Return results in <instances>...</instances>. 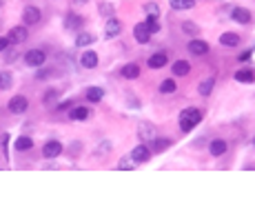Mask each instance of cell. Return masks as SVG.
<instances>
[{"label": "cell", "instance_id": "484cf974", "mask_svg": "<svg viewBox=\"0 0 255 202\" xmlns=\"http://www.w3.org/2000/svg\"><path fill=\"white\" fill-rule=\"evenodd\" d=\"M171 71H173V76H187L189 71H191V65L187 63V60H175L173 67H171Z\"/></svg>", "mask_w": 255, "mask_h": 202}, {"label": "cell", "instance_id": "f35d334b", "mask_svg": "<svg viewBox=\"0 0 255 202\" xmlns=\"http://www.w3.org/2000/svg\"><path fill=\"white\" fill-rule=\"evenodd\" d=\"M251 56H253V49H249V51H244L240 58H237V63H249Z\"/></svg>", "mask_w": 255, "mask_h": 202}, {"label": "cell", "instance_id": "4dcf8cb0", "mask_svg": "<svg viewBox=\"0 0 255 202\" xmlns=\"http://www.w3.org/2000/svg\"><path fill=\"white\" fill-rule=\"evenodd\" d=\"M98 11H100V16H105V18H113V14H116V7L111 5V2H100Z\"/></svg>", "mask_w": 255, "mask_h": 202}, {"label": "cell", "instance_id": "4fadbf2b", "mask_svg": "<svg viewBox=\"0 0 255 202\" xmlns=\"http://www.w3.org/2000/svg\"><path fill=\"white\" fill-rule=\"evenodd\" d=\"M69 118H71L73 122H85L91 118V109H89V107H73V109L69 111Z\"/></svg>", "mask_w": 255, "mask_h": 202}, {"label": "cell", "instance_id": "1f68e13d", "mask_svg": "<svg viewBox=\"0 0 255 202\" xmlns=\"http://www.w3.org/2000/svg\"><path fill=\"white\" fill-rule=\"evenodd\" d=\"M118 169H120V171H133V169H135V160L131 158V156H129V158L125 156V158L118 162Z\"/></svg>", "mask_w": 255, "mask_h": 202}, {"label": "cell", "instance_id": "44dd1931", "mask_svg": "<svg viewBox=\"0 0 255 202\" xmlns=\"http://www.w3.org/2000/svg\"><path fill=\"white\" fill-rule=\"evenodd\" d=\"M213 87H215V78L209 76V78H204V80L197 85V93H200L202 98H209V96H211V91H213Z\"/></svg>", "mask_w": 255, "mask_h": 202}, {"label": "cell", "instance_id": "8992f818", "mask_svg": "<svg viewBox=\"0 0 255 202\" xmlns=\"http://www.w3.org/2000/svg\"><path fill=\"white\" fill-rule=\"evenodd\" d=\"M63 142H58V140H49V142L42 144V158L47 160H53V158H58L60 154H63Z\"/></svg>", "mask_w": 255, "mask_h": 202}, {"label": "cell", "instance_id": "b9f144b4", "mask_svg": "<svg viewBox=\"0 0 255 202\" xmlns=\"http://www.w3.org/2000/svg\"><path fill=\"white\" fill-rule=\"evenodd\" d=\"M73 5H87V2H91V0H71Z\"/></svg>", "mask_w": 255, "mask_h": 202}, {"label": "cell", "instance_id": "9a60e30c", "mask_svg": "<svg viewBox=\"0 0 255 202\" xmlns=\"http://www.w3.org/2000/svg\"><path fill=\"white\" fill-rule=\"evenodd\" d=\"M120 76L125 78V80H138V78H140V65L127 63L125 67L120 69Z\"/></svg>", "mask_w": 255, "mask_h": 202}, {"label": "cell", "instance_id": "ba28073f", "mask_svg": "<svg viewBox=\"0 0 255 202\" xmlns=\"http://www.w3.org/2000/svg\"><path fill=\"white\" fill-rule=\"evenodd\" d=\"M138 135L142 142H151V140L158 135V129H155V125H151V122H140L138 125Z\"/></svg>", "mask_w": 255, "mask_h": 202}, {"label": "cell", "instance_id": "5b68a950", "mask_svg": "<svg viewBox=\"0 0 255 202\" xmlns=\"http://www.w3.org/2000/svg\"><path fill=\"white\" fill-rule=\"evenodd\" d=\"M151 156H153V151H151V147L147 142H140L138 147H135L133 151H131V158L135 160V164H145L151 160Z\"/></svg>", "mask_w": 255, "mask_h": 202}, {"label": "cell", "instance_id": "83f0119b", "mask_svg": "<svg viewBox=\"0 0 255 202\" xmlns=\"http://www.w3.org/2000/svg\"><path fill=\"white\" fill-rule=\"evenodd\" d=\"M175 89H178V82H175L173 78H167V80L160 82V93H162V96H169V93H175Z\"/></svg>", "mask_w": 255, "mask_h": 202}, {"label": "cell", "instance_id": "836d02e7", "mask_svg": "<svg viewBox=\"0 0 255 202\" xmlns=\"http://www.w3.org/2000/svg\"><path fill=\"white\" fill-rule=\"evenodd\" d=\"M11 85H14V76L9 71L0 73V89H11Z\"/></svg>", "mask_w": 255, "mask_h": 202}, {"label": "cell", "instance_id": "ab89813d", "mask_svg": "<svg viewBox=\"0 0 255 202\" xmlns=\"http://www.w3.org/2000/svg\"><path fill=\"white\" fill-rule=\"evenodd\" d=\"M0 144H2V151H5V156H7V144H9V134H2V135H0Z\"/></svg>", "mask_w": 255, "mask_h": 202}, {"label": "cell", "instance_id": "4316f807", "mask_svg": "<svg viewBox=\"0 0 255 202\" xmlns=\"http://www.w3.org/2000/svg\"><path fill=\"white\" fill-rule=\"evenodd\" d=\"M233 78H235L237 82H242V85H249V82L255 80V73H253V69H240V71H235Z\"/></svg>", "mask_w": 255, "mask_h": 202}, {"label": "cell", "instance_id": "d590c367", "mask_svg": "<svg viewBox=\"0 0 255 202\" xmlns=\"http://www.w3.org/2000/svg\"><path fill=\"white\" fill-rule=\"evenodd\" d=\"M182 31H184V34H189V36L197 34V24L191 22V20H187V22H182Z\"/></svg>", "mask_w": 255, "mask_h": 202}, {"label": "cell", "instance_id": "7402d4cb", "mask_svg": "<svg viewBox=\"0 0 255 202\" xmlns=\"http://www.w3.org/2000/svg\"><path fill=\"white\" fill-rule=\"evenodd\" d=\"M14 149L20 151V154H24V151L34 149V140H31L29 135H18V138H16V142H14Z\"/></svg>", "mask_w": 255, "mask_h": 202}, {"label": "cell", "instance_id": "277c9868", "mask_svg": "<svg viewBox=\"0 0 255 202\" xmlns=\"http://www.w3.org/2000/svg\"><path fill=\"white\" fill-rule=\"evenodd\" d=\"M7 109H9V113L20 115L29 109V100H27V96H11L7 102Z\"/></svg>", "mask_w": 255, "mask_h": 202}, {"label": "cell", "instance_id": "52a82bcc", "mask_svg": "<svg viewBox=\"0 0 255 202\" xmlns=\"http://www.w3.org/2000/svg\"><path fill=\"white\" fill-rule=\"evenodd\" d=\"M7 38H9L11 45H22L24 40L29 38V31H27V27H24V24H20V27H11L9 34H7Z\"/></svg>", "mask_w": 255, "mask_h": 202}, {"label": "cell", "instance_id": "7bdbcfd3", "mask_svg": "<svg viewBox=\"0 0 255 202\" xmlns=\"http://www.w3.org/2000/svg\"><path fill=\"white\" fill-rule=\"evenodd\" d=\"M69 107H71V102H69V100H67V102H63V105H58V109H60V111H63V109H69Z\"/></svg>", "mask_w": 255, "mask_h": 202}, {"label": "cell", "instance_id": "7c38bea8", "mask_svg": "<svg viewBox=\"0 0 255 202\" xmlns=\"http://www.w3.org/2000/svg\"><path fill=\"white\" fill-rule=\"evenodd\" d=\"M226 151H229V142L222 140V138L211 140V144H209V154H211L213 158H220V156H224Z\"/></svg>", "mask_w": 255, "mask_h": 202}, {"label": "cell", "instance_id": "5bb4252c", "mask_svg": "<svg viewBox=\"0 0 255 202\" xmlns=\"http://www.w3.org/2000/svg\"><path fill=\"white\" fill-rule=\"evenodd\" d=\"M231 18L235 20L237 24H249L251 22V11L246 7H233L231 9Z\"/></svg>", "mask_w": 255, "mask_h": 202}, {"label": "cell", "instance_id": "7a4b0ae2", "mask_svg": "<svg viewBox=\"0 0 255 202\" xmlns=\"http://www.w3.org/2000/svg\"><path fill=\"white\" fill-rule=\"evenodd\" d=\"M24 65L27 67H34V69H40L44 67V63H47V53L42 51V49H29V51L24 53Z\"/></svg>", "mask_w": 255, "mask_h": 202}, {"label": "cell", "instance_id": "74e56055", "mask_svg": "<svg viewBox=\"0 0 255 202\" xmlns=\"http://www.w3.org/2000/svg\"><path fill=\"white\" fill-rule=\"evenodd\" d=\"M53 98H58V91H53V89H51V91H47V93H44L42 102H44V105H51V100H53Z\"/></svg>", "mask_w": 255, "mask_h": 202}, {"label": "cell", "instance_id": "ee69618b", "mask_svg": "<svg viewBox=\"0 0 255 202\" xmlns=\"http://www.w3.org/2000/svg\"><path fill=\"white\" fill-rule=\"evenodd\" d=\"M253 147H255V135H253Z\"/></svg>", "mask_w": 255, "mask_h": 202}, {"label": "cell", "instance_id": "3957f363", "mask_svg": "<svg viewBox=\"0 0 255 202\" xmlns=\"http://www.w3.org/2000/svg\"><path fill=\"white\" fill-rule=\"evenodd\" d=\"M40 20H42V11H40V7L27 5L22 9V24H24V27H34V24H40Z\"/></svg>", "mask_w": 255, "mask_h": 202}, {"label": "cell", "instance_id": "8d00e7d4", "mask_svg": "<svg viewBox=\"0 0 255 202\" xmlns=\"http://www.w3.org/2000/svg\"><path fill=\"white\" fill-rule=\"evenodd\" d=\"M9 47H11L9 38H7V36H0V53H5Z\"/></svg>", "mask_w": 255, "mask_h": 202}, {"label": "cell", "instance_id": "d4e9b609", "mask_svg": "<svg viewBox=\"0 0 255 202\" xmlns=\"http://www.w3.org/2000/svg\"><path fill=\"white\" fill-rule=\"evenodd\" d=\"M85 98H87L89 102H100L102 98H105V89H102V87H89L87 91H85Z\"/></svg>", "mask_w": 255, "mask_h": 202}, {"label": "cell", "instance_id": "d6986e66", "mask_svg": "<svg viewBox=\"0 0 255 202\" xmlns=\"http://www.w3.org/2000/svg\"><path fill=\"white\" fill-rule=\"evenodd\" d=\"M82 24H85V18L78 14H67V18H64V27H67L69 31H80Z\"/></svg>", "mask_w": 255, "mask_h": 202}, {"label": "cell", "instance_id": "30bf717a", "mask_svg": "<svg viewBox=\"0 0 255 202\" xmlns=\"http://www.w3.org/2000/svg\"><path fill=\"white\" fill-rule=\"evenodd\" d=\"M133 38H135V43H140V45H149L151 43V31L145 27V22H138L133 27Z\"/></svg>", "mask_w": 255, "mask_h": 202}, {"label": "cell", "instance_id": "ac0fdd59", "mask_svg": "<svg viewBox=\"0 0 255 202\" xmlns=\"http://www.w3.org/2000/svg\"><path fill=\"white\" fill-rule=\"evenodd\" d=\"M98 63H100V58H98L96 51H85V53L80 56V65H82L85 69H96Z\"/></svg>", "mask_w": 255, "mask_h": 202}, {"label": "cell", "instance_id": "e575fe53", "mask_svg": "<svg viewBox=\"0 0 255 202\" xmlns=\"http://www.w3.org/2000/svg\"><path fill=\"white\" fill-rule=\"evenodd\" d=\"M53 73H56V69H42V67H40L38 73H36V78H38V80H49Z\"/></svg>", "mask_w": 255, "mask_h": 202}, {"label": "cell", "instance_id": "f546056e", "mask_svg": "<svg viewBox=\"0 0 255 202\" xmlns=\"http://www.w3.org/2000/svg\"><path fill=\"white\" fill-rule=\"evenodd\" d=\"M142 9H145L147 18H160V5H158V2H147Z\"/></svg>", "mask_w": 255, "mask_h": 202}, {"label": "cell", "instance_id": "60d3db41", "mask_svg": "<svg viewBox=\"0 0 255 202\" xmlns=\"http://www.w3.org/2000/svg\"><path fill=\"white\" fill-rule=\"evenodd\" d=\"M7 51H9V49H7ZM16 58H18V49H11V51L7 53V60H5V63H14Z\"/></svg>", "mask_w": 255, "mask_h": 202}, {"label": "cell", "instance_id": "2e32d148", "mask_svg": "<svg viewBox=\"0 0 255 202\" xmlns=\"http://www.w3.org/2000/svg\"><path fill=\"white\" fill-rule=\"evenodd\" d=\"M171 144H173L171 138H158V135H155V138L151 140V151H153V154H164Z\"/></svg>", "mask_w": 255, "mask_h": 202}, {"label": "cell", "instance_id": "6da1fadb", "mask_svg": "<svg viewBox=\"0 0 255 202\" xmlns=\"http://www.w3.org/2000/svg\"><path fill=\"white\" fill-rule=\"evenodd\" d=\"M202 118H204V113L197 109V107H187V109L180 111V118H178L180 129H182L184 134H189V131H193L202 122Z\"/></svg>", "mask_w": 255, "mask_h": 202}, {"label": "cell", "instance_id": "f1b7e54d", "mask_svg": "<svg viewBox=\"0 0 255 202\" xmlns=\"http://www.w3.org/2000/svg\"><path fill=\"white\" fill-rule=\"evenodd\" d=\"M169 5L173 7L175 11H187L195 7V0H169Z\"/></svg>", "mask_w": 255, "mask_h": 202}, {"label": "cell", "instance_id": "f6af8a7d", "mask_svg": "<svg viewBox=\"0 0 255 202\" xmlns=\"http://www.w3.org/2000/svg\"><path fill=\"white\" fill-rule=\"evenodd\" d=\"M0 7H2V0H0Z\"/></svg>", "mask_w": 255, "mask_h": 202}, {"label": "cell", "instance_id": "e0dca14e", "mask_svg": "<svg viewBox=\"0 0 255 202\" xmlns=\"http://www.w3.org/2000/svg\"><path fill=\"white\" fill-rule=\"evenodd\" d=\"M167 63H169V58H167V53L164 51H155L153 56H149V60H147L149 69H162Z\"/></svg>", "mask_w": 255, "mask_h": 202}, {"label": "cell", "instance_id": "cb8c5ba5", "mask_svg": "<svg viewBox=\"0 0 255 202\" xmlns=\"http://www.w3.org/2000/svg\"><path fill=\"white\" fill-rule=\"evenodd\" d=\"M96 43V36L91 34V31H80V34L76 36V47H89V45Z\"/></svg>", "mask_w": 255, "mask_h": 202}, {"label": "cell", "instance_id": "9c48e42d", "mask_svg": "<svg viewBox=\"0 0 255 202\" xmlns=\"http://www.w3.org/2000/svg\"><path fill=\"white\" fill-rule=\"evenodd\" d=\"M122 31V22L118 18H106V24H105V38L111 40V38H118Z\"/></svg>", "mask_w": 255, "mask_h": 202}, {"label": "cell", "instance_id": "ffe728a7", "mask_svg": "<svg viewBox=\"0 0 255 202\" xmlns=\"http://www.w3.org/2000/svg\"><path fill=\"white\" fill-rule=\"evenodd\" d=\"M240 43H242V38L237 34H233V31H224V34L220 36V45H222V47L233 49V47H237Z\"/></svg>", "mask_w": 255, "mask_h": 202}, {"label": "cell", "instance_id": "8fae6325", "mask_svg": "<svg viewBox=\"0 0 255 202\" xmlns=\"http://www.w3.org/2000/svg\"><path fill=\"white\" fill-rule=\"evenodd\" d=\"M189 53H193V56H207L209 53V43L207 40H200V38L189 40Z\"/></svg>", "mask_w": 255, "mask_h": 202}, {"label": "cell", "instance_id": "603a6c76", "mask_svg": "<svg viewBox=\"0 0 255 202\" xmlns=\"http://www.w3.org/2000/svg\"><path fill=\"white\" fill-rule=\"evenodd\" d=\"M111 149H113L111 140H102V142L98 144L96 149L91 151V156H93V158H105V156H109V154H111Z\"/></svg>", "mask_w": 255, "mask_h": 202}, {"label": "cell", "instance_id": "d6a6232c", "mask_svg": "<svg viewBox=\"0 0 255 202\" xmlns=\"http://www.w3.org/2000/svg\"><path fill=\"white\" fill-rule=\"evenodd\" d=\"M145 27L151 31V36L153 34H160V29H162V24L158 22V18H147L145 20Z\"/></svg>", "mask_w": 255, "mask_h": 202}]
</instances>
